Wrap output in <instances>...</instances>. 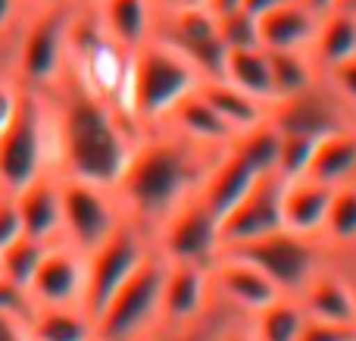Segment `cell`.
Returning a JSON list of instances; mask_svg holds the SVG:
<instances>
[{"label": "cell", "instance_id": "6da1fadb", "mask_svg": "<svg viewBox=\"0 0 356 341\" xmlns=\"http://www.w3.org/2000/svg\"><path fill=\"white\" fill-rule=\"evenodd\" d=\"M56 135V173L116 188L141 132L66 69L47 88Z\"/></svg>", "mask_w": 356, "mask_h": 341}, {"label": "cell", "instance_id": "7a4b0ae2", "mask_svg": "<svg viewBox=\"0 0 356 341\" xmlns=\"http://www.w3.org/2000/svg\"><path fill=\"white\" fill-rule=\"evenodd\" d=\"M219 154L222 150L188 141L169 125L144 129L129 157V166L116 182L125 216L154 235V229L178 204L197 194L203 175Z\"/></svg>", "mask_w": 356, "mask_h": 341}, {"label": "cell", "instance_id": "3957f363", "mask_svg": "<svg viewBox=\"0 0 356 341\" xmlns=\"http://www.w3.org/2000/svg\"><path fill=\"white\" fill-rule=\"evenodd\" d=\"M203 75L184 60L181 54L166 44L163 38H150L144 47L131 54V75H129V100L125 116L135 129H154L172 113V106L197 85Z\"/></svg>", "mask_w": 356, "mask_h": 341}, {"label": "cell", "instance_id": "277c9868", "mask_svg": "<svg viewBox=\"0 0 356 341\" xmlns=\"http://www.w3.org/2000/svg\"><path fill=\"white\" fill-rule=\"evenodd\" d=\"M44 173H56V135L47 91L22 88L0 129V191L16 194Z\"/></svg>", "mask_w": 356, "mask_h": 341}, {"label": "cell", "instance_id": "5b68a950", "mask_svg": "<svg viewBox=\"0 0 356 341\" xmlns=\"http://www.w3.org/2000/svg\"><path fill=\"white\" fill-rule=\"evenodd\" d=\"M75 3L25 10L6 41V60L19 85L47 91L69 69V25Z\"/></svg>", "mask_w": 356, "mask_h": 341}, {"label": "cell", "instance_id": "8992f818", "mask_svg": "<svg viewBox=\"0 0 356 341\" xmlns=\"http://www.w3.org/2000/svg\"><path fill=\"white\" fill-rule=\"evenodd\" d=\"M69 72L91 94H97L100 100H106L113 110H119L125 116L131 50H125L122 44L113 41L104 31V25L97 22L91 6L81 3H75L72 25H69Z\"/></svg>", "mask_w": 356, "mask_h": 341}, {"label": "cell", "instance_id": "52a82bcc", "mask_svg": "<svg viewBox=\"0 0 356 341\" xmlns=\"http://www.w3.org/2000/svg\"><path fill=\"white\" fill-rule=\"evenodd\" d=\"M166 260L150 254L129 282L97 310V335L104 341H147L160 329V294Z\"/></svg>", "mask_w": 356, "mask_h": 341}, {"label": "cell", "instance_id": "ba28073f", "mask_svg": "<svg viewBox=\"0 0 356 341\" xmlns=\"http://www.w3.org/2000/svg\"><path fill=\"white\" fill-rule=\"evenodd\" d=\"M154 254V235L147 229L125 216L110 238L85 254L88 263V285H85V307L97 317V310L135 276L147 257Z\"/></svg>", "mask_w": 356, "mask_h": 341}, {"label": "cell", "instance_id": "9c48e42d", "mask_svg": "<svg viewBox=\"0 0 356 341\" xmlns=\"http://www.w3.org/2000/svg\"><path fill=\"white\" fill-rule=\"evenodd\" d=\"M60 200H63V241L79 248L81 254L94 251L104 238L116 232L125 219L122 200L116 188L97 182L60 175Z\"/></svg>", "mask_w": 356, "mask_h": 341}, {"label": "cell", "instance_id": "30bf717a", "mask_svg": "<svg viewBox=\"0 0 356 341\" xmlns=\"http://www.w3.org/2000/svg\"><path fill=\"white\" fill-rule=\"evenodd\" d=\"M154 251L166 263H203V267H209L225 251L219 216L203 204L200 194H191L154 229Z\"/></svg>", "mask_w": 356, "mask_h": 341}, {"label": "cell", "instance_id": "8fae6325", "mask_svg": "<svg viewBox=\"0 0 356 341\" xmlns=\"http://www.w3.org/2000/svg\"><path fill=\"white\" fill-rule=\"evenodd\" d=\"M234 251L250 257L275 282L282 294H300L307 288V282L332 260L322 238H307L288 229H278L272 235L259 238V241L247 244V248H234Z\"/></svg>", "mask_w": 356, "mask_h": 341}, {"label": "cell", "instance_id": "7c38bea8", "mask_svg": "<svg viewBox=\"0 0 356 341\" xmlns=\"http://www.w3.org/2000/svg\"><path fill=\"white\" fill-rule=\"evenodd\" d=\"M219 317V304L203 263H166L160 294V329L194 332Z\"/></svg>", "mask_w": 356, "mask_h": 341}, {"label": "cell", "instance_id": "4fadbf2b", "mask_svg": "<svg viewBox=\"0 0 356 341\" xmlns=\"http://www.w3.org/2000/svg\"><path fill=\"white\" fill-rule=\"evenodd\" d=\"M209 282H213V294L219 310L228 317H253L263 310L266 304L278 298V285L241 251H222L213 263H209Z\"/></svg>", "mask_w": 356, "mask_h": 341}, {"label": "cell", "instance_id": "5bb4252c", "mask_svg": "<svg viewBox=\"0 0 356 341\" xmlns=\"http://www.w3.org/2000/svg\"><path fill=\"white\" fill-rule=\"evenodd\" d=\"M156 38L172 44L203 79L222 75L228 47L219 35V19H216V13L209 10V6L160 16V22H156Z\"/></svg>", "mask_w": 356, "mask_h": 341}, {"label": "cell", "instance_id": "9a60e30c", "mask_svg": "<svg viewBox=\"0 0 356 341\" xmlns=\"http://www.w3.org/2000/svg\"><path fill=\"white\" fill-rule=\"evenodd\" d=\"M282 194H284V179L275 173L259 175L253 188L219 219L222 225V248H247V244L259 241V238L272 235V232L284 229L282 216Z\"/></svg>", "mask_w": 356, "mask_h": 341}, {"label": "cell", "instance_id": "2e32d148", "mask_svg": "<svg viewBox=\"0 0 356 341\" xmlns=\"http://www.w3.org/2000/svg\"><path fill=\"white\" fill-rule=\"evenodd\" d=\"M85 285H88V263L79 248L56 238L50 241L47 254L41 257V267L35 269L29 282V301L31 307H50V304H85Z\"/></svg>", "mask_w": 356, "mask_h": 341}, {"label": "cell", "instance_id": "e0dca14e", "mask_svg": "<svg viewBox=\"0 0 356 341\" xmlns=\"http://www.w3.org/2000/svg\"><path fill=\"white\" fill-rule=\"evenodd\" d=\"M269 119L282 132H300V135H316V138L356 122V116L341 104L338 94L322 81V75H319V81H316L313 88H307L303 94L272 104Z\"/></svg>", "mask_w": 356, "mask_h": 341}, {"label": "cell", "instance_id": "ac0fdd59", "mask_svg": "<svg viewBox=\"0 0 356 341\" xmlns=\"http://www.w3.org/2000/svg\"><path fill=\"white\" fill-rule=\"evenodd\" d=\"M297 298H300L309 319L334 326H356V294L350 276H347L344 263L334 260V257L307 282V288Z\"/></svg>", "mask_w": 356, "mask_h": 341}, {"label": "cell", "instance_id": "d6986e66", "mask_svg": "<svg viewBox=\"0 0 356 341\" xmlns=\"http://www.w3.org/2000/svg\"><path fill=\"white\" fill-rule=\"evenodd\" d=\"M22 232L44 241L63 238V200H60V173H44L13 194Z\"/></svg>", "mask_w": 356, "mask_h": 341}, {"label": "cell", "instance_id": "ffe728a7", "mask_svg": "<svg viewBox=\"0 0 356 341\" xmlns=\"http://www.w3.org/2000/svg\"><path fill=\"white\" fill-rule=\"evenodd\" d=\"M257 179H259V173L253 169V163L244 160V157H241L234 148H225L213 160L209 173L203 175L197 194H200L203 204H207L209 210L222 219L241 198H244L247 191H250Z\"/></svg>", "mask_w": 356, "mask_h": 341}, {"label": "cell", "instance_id": "44dd1931", "mask_svg": "<svg viewBox=\"0 0 356 341\" xmlns=\"http://www.w3.org/2000/svg\"><path fill=\"white\" fill-rule=\"evenodd\" d=\"M91 10L106 35L131 54L144 47L150 38H156L160 10H156L154 0H104Z\"/></svg>", "mask_w": 356, "mask_h": 341}, {"label": "cell", "instance_id": "7402d4cb", "mask_svg": "<svg viewBox=\"0 0 356 341\" xmlns=\"http://www.w3.org/2000/svg\"><path fill=\"white\" fill-rule=\"evenodd\" d=\"M319 16L322 13H316L303 0H288L259 16V44L266 50H307L309 54Z\"/></svg>", "mask_w": 356, "mask_h": 341}, {"label": "cell", "instance_id": "603a6c76", "mask_svg": "<svg viewBox=\"0 0 356 341\" xmlns=\"http://www.w3.org/2000/svg\"><path fill=\"white\" fill-rule=\"evenodd\" d=\"M160 125H169V129L184 135L188 141L200 144V148H209V150H225V148H232V141H234V132L228 129L219 113L209 106V100L200 94V85H197V91H191L188 97L178 100L172 106V113H169Z\"/></svg>", "mask_w": 356, "mask_h": 341}, {"label": "cell", "instance_id": "cb8c5ba5", "mask_svg": "<svg viewBox=\"0 0 356 341\" xmlns=\"http://www.w3.org/2000/svg\"><path fill=\"white\" fill-rule=\"evenodd\" d=\"M332 194H334L332 185H322V182L309 179V175L284 182V194H282L284 229L307 238H322L328 207H332Z\"/></svg>", "mask_w": 356, "mask_h": 341}, {"label": "cell", "instance_id": "d4e9b609", "mask_svg": "<svg viewBox=\"0 0 356 341\" xmlns=\"http://www.w3.org/2000/svg\"><path fill=\"white\" fill-rule=\"evenodd\" d=\"M200 94L222 116V122L234 132V138L244 135V132H250V129H257V125H263L266 119H269V110H272L269 104H263V100H257L253 94L241 91L238 85H232V81L222 79V75H216V79H203Z\"/></svg>", "mask_w": 356, "mask_h": 341}, {"label": "cell", "instance_id": "484cf974", "mask_svg": "<svg viewBox=\"0 0 356 341\" xmlns=\"http://www.w3.org/2000/svg\"><path fill=\"white\" fill-rule=\"evenodd\" d=\"M309 56L319 66V72L356 56V10L350 3H341L319 16V29H316Z\"/></svg>", "mask_w": 356, "mask_h": 341}, {"label": "cell", "instance_id": "4316f807", "mask_svg": "<svg viewBox=\"0 0 356 341\" xmlns=\"http://www.w3.org/2000/svg\"><path fill=\"white\" fill-rule=\"evenodd\" d=\"M307 175L332 188L356 182V125H344L319 138Z\"/></svg>", "mask_w": 356, "mask_h": 341}, {"label": "cell", "instance_id": "83f0119b", "mask_svg": "<svg viewBox=\"0 0 356 341\" xmlns=\"http://www.w3.org/2000/svg\"><path fill=\"white\" fill-rule=\"evenodd\" d=\"M29 326L35 341H88L97 335V319L85 304L31 307Z\"/></svg>", "mask_w": 356, "mask_h": 341}, {"label": "cell", "instance_id": "f1b7e54d", "mask_svg": "<svg viewBox=\"0 0 356 341\" xmlns=\"http://www.w3.org/2000/svg\"><path fill=\"white\" fill-rule=\"evenodd\" d=\"M222 79L238 85L241 91L253 94L263 104H275V88H272V66H269V50L266 47H238L228 50L225 66H222Z\"/></svg>", "mask_w": 356, "mask_h": 341}, {"label": "cell", "instance_id": "f546056e", "mask_svg": "<svg viewBox=\"0 0 356 341\" xmlns=\"http://www.w3.org/2000/svg\"><path fill=\"white\" fill-rule=\"evenodd\" d=\"M307 310L297 294H278L272 304L247 317L257 341H300L307 329Z\"/></svg>", "mask_w": 356, "mask_h": 341}, {"label": "cell", "instance_id": "4dcf8cb0", "mask_svg": "<svg viewBox=\"0 0 356 341\" xmlns=\"http://www.w3.org/2000/svg\"><path fill=\"white\" fill-rule=\"evenodd\" d=\"M322 244L334 260L356 254V182L338 185L332 194V207L322 229Z\"/></svg>", "mask_w": 356, "mask_h": 341}, {"label": "cell", "instance_id": "1f68e13d", "mask_svg": "<svg viewBox=\"0 0 356 341\" xmlns=\"http://www.w3.org/2000/svg\"><path fill=\"white\" fill-rule=\"evenodd\" d=\"M272 66V88H275V104L303 94L319 81V66L307 50H269Z\"/></svg>", "mask_w": 356, "mask_h": 341}, {"label": "cell", "instance_id": "d6a6232c", "mask_svg": "<svg viewBox=\"0 0 356 341\" xmlns=\"http://www.w3.org/2000/svg\"><path fill=\"white\" fill-rule=\"evenodd\" d=\"M47 248H50V241L29 235V232L16 235L10 244L0 248V276L29 292V282L35 276V269L41 267V257L47 254Z\"/></svg>", "mask_w": 356, "mask_h": 341}, {"label": "cell", "instance_id": "836d02e7", "mask_svg": "<svg viewBox=\"0 0 356 341\" xmlns=\"http://www.w3.org/2000/svg\"><path fill=\"white\" fill-rule=\"evenodd\" d=\"M232 148L238 150L244 160H250L259 175H269V173H275L278 148H282V132H278V125L272 122V119H266L263 125H257V129H250V132L234 138Z\"/></svg>", "mask_w": 356, "mask_h": 341}, {"label": "cell", "instance_id": "e575fe53", "mask_svg": "<svg viewBox=\"0 0 356 341\" xmlns=\"http://www.w3.org/2000/svg\"><path fill=\"white\" fill-rule=\"evenodd\" d=\"M282 132V129H278ZM319 144L316 135H300V132H282V148H278V163H275V175L284 182L303 179L313 160V150Z\"/></svg>", "mask_w": 356, "mask_h": 341}, {"label": "cell", "instance_id": "d590c367", "mask_svg": "<svg viewBox=\"0 0 356 341\" xmlns=\"http://www.w3.org/2000/svg\"><path fill=\"white\" fill-rule=\"evenodd\" d=\"M219 19V35L225 41L228 50H238V47H263L259 44V19L250 16L247 10H232V13H222Z\"/></svg>", "mask_w": 356, "mask_h": 341}, {"label": "cell", "instance_id": "8d00e7d4", "mask_svg": "<svg viewBox=\"0 0 356 341\" xmlns=\"http://www.w3.org/2000/svg\"><path fill=\"white\" fill-rule=\"evenodd\" d=\"M322 81L338 94L341 104L356 116V56L338 63V66H332V69H325V72H322Z\"/></svg>", "mask_w": 356, "mask_h": 341}, {"label": "cell", "instance_id": "74e56055", "mask_svg": "<svg viewBox=\"0 0 356 341\" xmlns=\"http://www.w3.org/2000/svg\"><path fill=\"white\" fill-rule=\"evenodd\" d=\"M19 94H22V85H19L16 72H13L10 60H6V44H0V129L16 110Z\"/></svg>", "mask_w": 356, "mask_h": 341}, {"label": "cell", "instance_id": "f35d334b", "mask_svg": "<svg viewBox=\"0 0 356 341\" xmlns=\"http://www.w3.org/2000/svg\"><path fill=\"white\" fill-rule=\"evenodd\" d=\"M300 341H356V326H334L319 323V319H307Z\"/></svg>", "mask_w": 356, "mask_h": 341}, {"label": "cell", "instance_id": "ab89813d", "mask_svg": "<svg viewBox=\"0 0 356 341\" xmlns=\"http://www.w3.org/2000/svg\"><path fill=\"white\" fill-rule=\"evenodd\" d=\"M16 235H22V219H19L16 200H13V194L0 191V248L10 244Z\"/></svg>", "mask_w": 356, "mask_h": 341}, {"label": "cell", "instance_id": "60d3db41", "mask_svg": "<svg viewBox=\"0 0 356 341\" xmlns=\"http://www.w3.org/2000/svg\"><path fill=\"white\" fill-rule=\"evenodd\" d=\"M0 313H22V317L31 313L29 292L19 288V285H13V282L3 279V276H0Z\"/></svg>", "mask_w": 356, "mask_h": 341}, {"label": "cell", "instance_id": "b9f144b4", "mask_svg": "<svg viewBox=\"0 0 356 341\" xmlns=\"http://www.w3.org/2000/svg\"><path fill=\"white\" fill-rule=\"evenodd\" d=\"M209 341H257V335H253V329H250V323H247V319L228 317V313H225V319H219V323H216Z\"/></svg>", "mask_w": 356, "mask_h": 341}, {"label": "cell", "instance_id": "7bdbcfd3", "mask_svg": "<svg viewBox=\"0 0 356 341\" xmlns=\"http://www.w3.org/2000/svg\"><path fill=\"white\" fill-rule=\"evenodd\" d=\"M0 341H35L29 317L22 313H0Z\"/></svg>", "mask_w": 356, "mask_h": 341}, {"label": "cell", "instance_id": "ee69618b", "mask_svg": "<svg viewBox=\"0 0 356 341\" xmlns=\"http://www.w3.org/2000/svg\"><path fill=\"white\" fill-rule=\"evenodd\" d=\"M22 13H25L22 0H0V44L10 41V35H13V29L19 25Z\"/></svg>", "mask_w": 356, "mask_h": 341}, {"label": "cell", "instance_id": "f6af8a7d", "mask_svg": "<svg viewBox=\"0 0 356 341\" xmlns=\"http://www.w3.org/2000/svg\"><path fill=\"white\" fill-rule=\"evenodd\" d=\"M156 10H160V16H166V13H181V10H197V6H207L209 0H154Z\"/></svg>", "mask_w": 356, "mask_h": 341}, {"label": "cell", "instance_id": "bcb514c9", "mask_svg": "<svg viewBox=\"0 0 356 341\" xmlns=\"http://www.w3.org/2000/svg\"><path fill=\"white\" fill-rule=\"evenodd\" d=\"M282 3H288V0H244L241 3V10H247L250 16H266L269 10H275V6H282Z\"/></svg>", "mask_w": 356, "mask_h": 341}, {"label": "cell", "instance_id": "7dc6e473", "mask_svg": "<svg viewBox=\"0 0 356 341\" xmlns=\"http://www.w3.org/2000/svg\"><path fill=\"white\" fill-rule=\"evenodd\" d=\"M241 3L244 0H209V10L216 13V16H222V13H232V10H241Z\"/></svg>", "mask_w": 356, "mask_h": 341}, {"label": "cell", "instance_id": "c3c4849f", "mask_svg": "<svg viewBox=\"0 0 356 341\" xmlns=\"http://www.w3.org/2000/svg\"><path fill=\"white\" fill-rule=\"evenodd\" d=\"M66 3H75V0H22L25 10H44V6H66Z\"/></svg>", "mask_w": 356, "mask_h": 341}, {"label": "cell", "instance_id": "681fc988", "mask_svg": "<svg viewBox=\"0 0 356 341\" xmlns=\"http://www.w3.org/2000/svg\"><path fill=\"white\" fill-rule=\"evenodd\" d=\"M307 6H313L316 13H328V10H334V6H341L344 0H303Z\"/></svg>", "mask_w": 356, "mask_h": 341}, {"label": "cell", "instance_id": "f907efd6", "mask_svg": "<svg viewBox=\"0 0 356 341\" xmlns=\"http://www.w3.org/2000/svg\"><path fill=\"white\" fill-rule=\"evenodd\" d=\"M344 269H347V276H350V285H353V294H356V257H344Z\"/></svg>", "mask_w": 356, "mask_h": 341}, {"label": "cell", "instance_id": "816d5d0a", "mask_svg": "<svg viewBox=\"0 0 356 341\" xmlns=\"http://www.w3.org/2000/svg\"><path fill=\"white\" fill-rule=\"evenodd\" d=\"M75 3H81V6H97V3H104V0H75Z\"/></svg>", "mask_w": 356, "mask_h": 341}, {"label": "cell", "instance_id": "f5cc1de1", "mask_svg": "<svg viewBox=\"0 0 356 341\" xmlns=\"http://www.w3.org/2000/svg\"><path fill=\"white\" fill-rule=\"evenodd\" d=\"M344 3H350V6H353V10H356V0H344Z\"/></svg>", "mask_w": 356, "mask_h": 341}, {"label": "cell", "instance_id": "db71d44e", "mask_svg": "<svg viewBox=\"0 0 356 341\" xmlns=\"http://www.w3.org/2000/svg\"><path fill=\"white\" fill-rule=\"evenodd\" d=\"M88 341H104V338H100V335H94V338H88Z\"/></svg>", "mask_w": 356, "mask_h": 341}, {"label": "cell", "instance_id": "11a10c76", "mask_svg": "<svg viewBox=\"0 0 356 341\" xmlns=\"http://www.w3.org/2000/svg\"><path fill=\"white\" fill-rule=\"evenodd\" d=\"M353 125H356V122H353Z\"/></svg>", "mask_w": 356, "mask_h": 341}, {"label": "cell", "instance_id": "9f6ffc18", "mask_svg": "<svg viewBox=\"0 0 356 341\" xmlns=\"http://www.w3.org/2000/svg\"><path fill=\"white\" fill-rule=\"evenodd\" d=\"M353 257H356V254H353Z\"/></svg>", "mask_w": 356, "mask_h": 341}]
</instances>
